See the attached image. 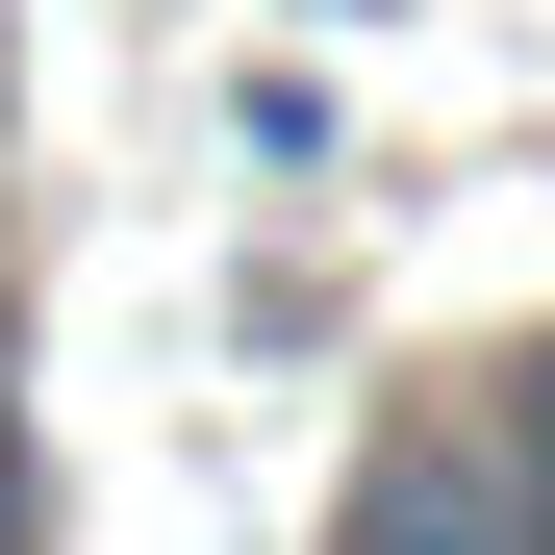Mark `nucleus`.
Listing matches in <instances>:
<instances>
[{
  "instance_id": "1",
  "label": "nucleus",
  "mask_w": 555,
  "mask_h": 555,
  "mask_svg": "<svg viewBox=\"0 0 555 555\" xmlns=\"http://www.w3.org/2000/svg\"><path fill=\"white\" fill-rule=\"evenodd\" d=\"M353 555H530V480H505V429H480V454H379Z\"/></svg>"
},
{
  "instance_id": "2",
  "label": "nucleus",
  "mask_w": 555,
  "mask_h": 555,
  "mask_svg": "<svg viewBox=\"0 0 555 555\" xmlns=\"http://www.w3.org/2000/svg\"><path fill=\"white\" fill-rule=\"evenodd\" d=\"M505 480H530V555H555V379L505 404Z\"/></svg>"
}]
</instances>
